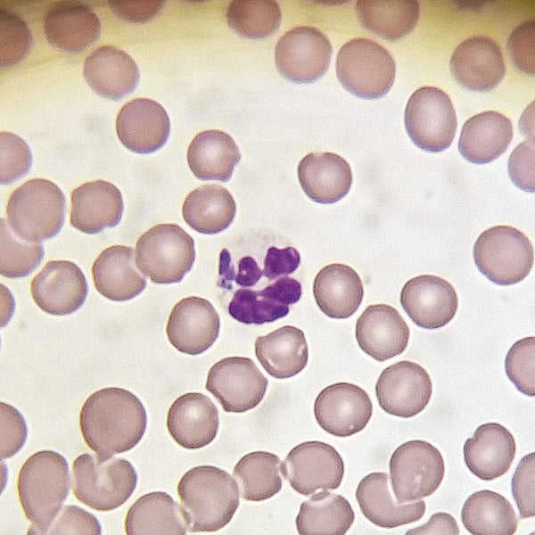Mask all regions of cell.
I'll return each mask as SVG.
<instances>
[{
	"label": "cell",
	"mask_w": 535,
	"mask_h": 535,
	"mask_svg": "<svg viewBox=\"0 0 535 535\" xmlns=\"http://www.w3.org/2000/svg\"><path fill=\"white\" fill-rule=\"evenodd\" d=\"M240 160L241 152L234 139L218 129L200 132L187 150L188 166L201 180L228 181Z\"/></svg>",
	"instance_id": "e575fe53"
},
{
	"label": "cell",
	"mask_w": 535,
	"mask_h": 535,
	"mask_svg": "<svg viewBox=\"0 0 535 535\" xmlns=\"http://www.w3.org/2000/svg\"><path fill=\"white\" fill-rule=\"evenodd\" d=\"M0 455L6 459L16 455L24 446L28 427L21 413L14 407L0 403Z\"/></svg>",
	"instance_id": "c3c4849f"
},
{
	"label": "cell",
	"mask_w": 535,
	"mask_h": 535,
	"mask_svg": "<svg viewBox=\"0 0 535 535\" xmlns=\"http://www.w3.org/2000/svg\"><path fill=\"white\" fill-rule=\"evenodd\" d=\"M281 472L295 491L309 496L319 490L337 489L344 474V463L331 445L305 441L288 453Z\"/></svg>",
	"instance_id": "4fadbf2b"
},
{
	"label": "cell",
	"mask_w": 535,
	"mask_h": 535,
	"mask_svg": "<svg viewBox=\"0 0 535 535\" xmlns=\"http://www.w3.org/2000/svg\"><path fill=\"white\" fill-rule=\"evenodd\" d=\"M237 268V272H235L231 262L226 266L221 278L223 288L230 290L232 281H235L236 284L242 287H251L255 285L262 276V270L251 256L243 257L239 260Z\"/></svg>",
	"instance_id": "db71d44e"
},
{
	"label": "cell",
	"mask_w": 535,
	"mask_h": 535,
	"mask_svg": "<svg viewBox=\"0 0 535 535\" xmlns=\"http://www.w3.org/2000/svg\"><path fill=\"white\" fill-rule=\"evenodd\" d=\"M102 527L96 517L74 505L63 506L40 535L86 534L100 535Z\"/></svg>",
	"instance_id": "bcb514c9"
},
{
	"label": "cell",
	"mask_w": 535,
	"mask_h": 535,
	"mask_svg": "<svg viewBox=\"0 0 535 535\" xmlns=\"http://www.w3.org/2000/svg\"><path fill=\"white\" fill-rule=\"evenodd\" d=\"M404 121L412 142L432 152L449 148L457 125L451 99L444 91L433 86L414 92L407 103Z\"/></svg>",
	"instance_id": "30bf717a"
},
{
	"label": "cell",
	"mask_w": 535,
	"mask_h": 535,
	"mask_svg": "<svg viewBox=\"0 0 535 535\" xmlns=\"http://www.w3.org/2000/svg\"><path fill=\"white\" fill-rule=\"evenodd\" d=\"M506 374L523 394L535 396V338H523L509 349L505 359Z\"/></svg>",
	"instance_id": "ee69618b"
},
{
	"label": "cell",
	"mask_w": 535,
	"mask_h": 535,
	"mask_svg": "<svg viewBox=\"0 0 535 535\" xmlns=\"http://www.w3.org/2000/svg\"><path fill=\"white\" fill-rule=\"evenodd\" d=\"M236 212L230 192L218 185H205L189 193L182 207L184 220L191 228L205 235L226 229Z\"/></svg>",
	"instance_id": "d590c367"
},
{
	"label": "cell",
	"mask_w": 535,
	"mask_h": 535,
	"mask_svg": "<svg viewBox=\"0 0 535 535\" xmlns=\"http://www.w3.org/2000/svg\"><path fill=\"white\" fill-rule=\"evenodd\" d=\"M356 12L366 29L394 42L416 28L420 7L416 0H358Z\"/></svg>",
	"instance_id": "8d00e7d4"
},
{
	"label": "cell",
	"mask_w": 535,
	"mask_h": 535,
	"mask_svg": "<svg viewBox=\"0 0 535 535\" xmlns=\"http://www.w3.org/2000/svg\"><path fill=\"white\" fill-rule=\"evenodd\" d=\"M33 35L25 21L16 12L0 11V66L20 63L33 46Z\"/></svg>",
	"instance_id": "7bdbcfd3"
},
{
	"label": "cell",
	"mask_w": 535,
	"mask_h": 535,
	"mask_svg": "<svg viewBox=\"0 0 535 535\" xmlns=\"http://www.w3.org/2000/svg\"><path fill=\"white\" fill-rule=\"evenodd\" d=\"M255 355L262 367L276 379L292 377L307 366L309 348L304 333L284 325L255 342Z\"/></svg>",
	"instance_id": "836d02e7"
},
{
	"label": "cell",
	"mask_w": 535,
	"mask_h": 535,
	"mask_svg": "<svg viewBox=\"0 0 535 535\" xmlns=\"http://www.w3.org/2000/svg\"><path fill=\"white\" fill-rule=\"evenodd\" d=\"M313 294L320 310L332 318H347L360 306L364 289L358 273L350 267L333 263L316 276Z\"/></svg>",
	"instance_id": "d6a6232c"
},
{
	"label": "cell",
	"mask_w": 535,
	"mask_h": 535,
	"mask_svg": "<svg viewBox=\"0 0 535 535\" xmlns=\"http://www.w3.org/2000/svg\"><path fill=\"white\" fill-rule=\"evenodd\" d=\"M461 521L473 535H513L518 525L511 503L489 490L468 497L461 510Z\"/></svg>",
	"instance_id": "74e56055"
},
{
	"label": "cell",
	"mask_w": 535,
	"mask_h": 535,
	"mask_svg": "<svg viewBox=\"0 0 535 535\" xmlns=\"http://www.w3.org/2000/svg\"><path fill=\"white\" fill-rule=\"evenodd\" d=\"M131 247L113 245L103 250L92 266L97 292L114 301L129 300L146 287V279L135 265Z\"/></svg>",
	"instance_id": "f546056e"
},
{
	"label": "cell",
	"mask_w": 535,
	"mask_h": 535,
	"mask_svg": "<svg viewBox=\"0 0 535 535\" xmlns=\"http://www.w3.org/2000/svg\"><path fill=\"white\" fill-rule=\"evenodd\" d=\"M84 77L100 96L120 100L136 89L140 71L134 59L125 51L103 45L86 58Z\"/></svg>",
	"instance_id": "83f0119b"
},
{
	"label": "cell",
	"mask_w": 535,
	"mask_h": 535,
	"mask_svg": "<svg viewBox=\"0 0 535 535\" xmlns=\"http://www.w3.org/2000/svg\"><path fill=\"white\" fill-rule=\"evenodd\" d=\"M66 199L61 188L45 178L17 187L6 205L7 222L21 239L41 242L54 237L65 222Z\"/></svg>",
	"instance_id": "5b68a950"
},
{
	"label": "cell",
	"mask_w": 535,
	"mask_h": 535,
	"mask_svg": "<svg viewBox=\"0 0 535 535\" xmlns=\"http://www.w3.org/2000/svg\"><path fill=\"white\" fill-rule=\"evenodd\" d=\"M332 45L314 27L300 26L285 32L278 40L275 62L278 72L294 83H311L328 70Z\"/></svg>",
	"instance_id": "8fae6325"
},
{
	"label": "cell",
	"mask_w": 535,
	"mask_h": 535,
	"mask_svg": "<svg viewBox=\"0 0 535 535\" xmlns=\"http://www.w3.org/2000/svg\"><path fill=\"white\" fill-rule=\"evenodd\" d=\"M516 452L514 436L503 425H480L463 447L469 471L482 481H492L507 473Z\"/></svg>",
	"instance_id": "4316f807"
},
{
	"label": "cell",
	"mask_w": 535,
	"mask_h": 535,
	"mask_svg": "<svg viewBox=\"0 0 535 535\" xmlns=\"http://www.w3.org/2000/svg\"><path fill=\"white\" fill-rule=\"evenodd\" d=\"M511 490L522 519L535 515V454L520 460L511 481Z\"/></svg>",
	"instance_id": "7dc6e473"
},
{
	"label": "cell",
	"mask_w": 535,
	"mask_h": 535,
	"mask_svg": "<svg viewBox=\"0 0 535 535\" xmlns=\"http://www.w3.org/2000/svg\"><path fill=\"white\" fill-rule=\"evenodd\" d=\"M194 259V241L177 224L156 225L136 242L137 268L154 284L181 282Z\"/></svg>",
	"instance_id": "52a82bcc"
},
{
	"label": "cell",
	"mask_w": 535,
	"mask_h": 535,
	"mask_svg": "<svg viewBox=\"0 0 535 535\" xmlns=\"http://www.w3.org/2000/svg\"><path fill=\"white\" fill-rule=\"evenodd\" d=\"M300 296V283L284 276L261 291L237 290L228 305V313L243 324L263 325L285 317L289 305L296 303Z\"/></svg>",
	"instance_id": "cb8c5ba5"
},
{
	"label": "cell",
	"mask_w": 535,
	"mask_h": 535,
	"mask_svg": "<svg viewBox=\"0 0 535 535\" xmlns=\"http://www.w3.org/2000/svg\"><path fill=\"white\" fill-rule=\"evenodd\" d=\"M177 494L191 532H211L225 527L239 506L236 481L212 465L187 471L177 485Z\"/></svg>",
	"instance_id": "7a4b0ae2"
},
{
	"label": "cell",
	"mask_w": 535,
	"mask_h": 535,
	"mask_svg": "<svg viewBox=\"0 0 535 535\" xmlns=\"http://www.w3.org/2000/svg\"><path fill=\"white\" fill-rule=\"evenodd\" d=\"M300 261V253L295 248L288 246L278 249L272 246L267 251L262 276L274 280L278 276L292 274L298 268Z\"/></svg>",
	"instance_id": "f5cc1de1"
},
{
	"label": "cell",
	"mask_w": 535,
	"mask_h": 535,
	"mask_svg": "<svg viewBox=\"0 0 535 535\" xmlns=\"http://www.w3.org/2000/svg\"><path fill=\"white\" fill-rule=\"evenodd\" d=\"M280 458L270 452L254 451L243 456L234 467L241 496L262 501L278 493L283 485Z\"/></svg>",
	"instance_id": "ab89813d"
},
{
	"label": "cell",
	"mask_w": 535,
	"mask_h": 535,
	"mask_svg": "<svg viewBox=\"0 0 535 535\" xmlns=\"http://www.w3.org/2000/svg\"><path fill=\"white\" fill-rule=\"evenodd\" d=\"M86 445L96 454L111 456L132 449L143 438L147 414L131 391L107 387L92 393L79 413Z\"/></svg>",
	"instance_id": "6da1fadb"
},
{
	"label": "cell",
	"mask_w": 535,
	"mask_h": 535,
	"mask_svg": "<svg viewBox=\"0 0 535 535\" xmlns=\"http://www.w3.org/2000/svg\"><path fill=\"white\" fill-rule=\"evenodd\" d=\"M534 21L518 25L510 34L506 49L514 65L523 73L533 76L535 73Z\"/></svg>",
	"instance_id": "681fc988"
},
{
	"label": "cell",
	"mask_w": 535,
	"mask_h": 535,
	"mask_svg": "<svg viewBox=\"0 0 535 535\" xmlns=\"http://www.w3.org/2000/svg\"><path fill=\"white\" fill-rule=\"evenodd\" d=\"M508 174L520 189L533 193L534 185V139L522 142L512 152L508 160Z\"/></svg>",
	"instance_id": "f907efd6"
},
{
	"label": "cell",
	"mask_w": 535,
	"mask_h": 535,
	"mask_svg": "<svg viewBox=\"0 0 535 535\" xmlns=\"http://www.w3.org/2000/svg\"><path fill=\"white\" fill-rule=\"evenodd\" d=\"M473 259L479 271L498 285L523 280L534 263L533 246L520 230L496 226L483 231L473 246Z\"/></svg>",
	"instance_id": "ba28073f"
},
{
	"label": "cell",
	"mask_w": 535,
	"mask_h": 535,
	"mask_svg": "<svg viewBox=\"0 0 535 535\" xmlns=\"http://www.w3.org/2000/svg\"><path fill=\"white\" fill-rule=\"evenodd\" d=\"M407 535H457L459 528L456 519L448 513L438 512L431 516L429 521L419 527L411 529L406 533Z\"/></svg>",
	"instance_id": "11a10c76"
},
{
	"label": "cell",
	"mask_w": 535,
	"mask_h": 535,
	"mask_svg": "<svg viewBox=\"0 0 535 535\" xmlns=\"http://www.w3.org/2000/svg\"><path fill=\"white\" fill-rule=\"evenodd\" d=\"M70 486L69 465L60 453L40 450L25 461L17 490L23 512L32 523L29 535H39L50 524L67 498Z\"/></svg>",
	"instance_id": "3957f363"
},
{
	"label": "cell",
	"mask_w": 535,
	"mask_h": 535,
	"mask_svg": "<svg viewBox=\"0 0 535 535\" xmlns=\"http://www.w3.org/2000/svg\"><path fill=\"white\" fill-rule=\"evenodd\" d=\"M136 484V471L124 457L85 453L72 463L73 494L95 510L118 508L130 498Z\"/></svg>",
	"instance_id": "277c9868"
},
{
	"label": "cell",
	"mask_w": 535,
	"mask_h": 535,
	"mask_svg": "<svg viewBox=\"0 0 535 535\" xmlns=\"http://www.w3.org/2000/svg\"><path fill=\"white\" fill-rule=\"evenodd\" d=\"M189 524L182 506L164 491L139 498L125 519L128 535H185Z\"/></svg>",
	"instance_id": "1f68e13d"
},
{
	"label": "cell",
	"mask_w": 535,
	"mask_h": 535,
	"mask_svg": "<svg viewBox=\"0 0 535 535\" xmlns=\"http://www.w3.org/2000/svg\"><path fill=\"white\" fill-rule=\"evenodd\" d=\"M112 12L128 22L144 23L153 19L164 6L163 0H111Z\"/></svg>",
	"instance_id": "816d5d0a"
},
{
	"label": "cell",
	"mask_w": 535,
	"mask_h": 535,
	"mask_svg": "<svg viewBox=\"0 0 535 535\" xmlns=\"http://www.w3.org/2000/svg\"><path fill=\"white\" fill-rule=\"evenodd\" d=\"M268 384V379L253 360L229 357L210 367L205 387L226 412L243 413L260 403Z\"/></svg>",
	"instance_id": "7c38bea8"
},
{
	"label": "cell",
	"mask_w": 535,
	"mask_h": 535,
	"mask_svg": "<svg viewBox=\"0 0 535 535\" xmlns=\"http://www.w3.org/2000/svg\"><path fill=\"white\" fill-rule=\"evenodd\" d=\"M400 303L417 326L431 330L451 321L457 310L458 298L452 284L445 279L420 275L404 284Z\"/></svg>",
	"instance_id": "e0dca14e"
},
{
	"label": "cell",
	"mask_w": 535,
	"mask_h": 535,
	"mask_svg": "<svg viewBox=\"0 0 535 535\" xmlns=\"http://www.w3.org/2000/svg\"><path fill=\"white\" fill-rule=\"evenodd\" d=\"M70 225L82 233L94 235L115 227L121 220L124 203L113 184L96 180L75 188L70 194Z\"/></svg>",
	"instance_id": "603a6c76"
},
{
	"label": "cell",
	"mask_w": 535,
	"mask_h": 535,
	"mask_svg": "<svg viewBox=\"0 0 535 535\" xmlns=\"http://www.w3.org/2000/svg\"><path fill=\"white\" fill-rule=\"evenodd\" d=\"M47 41L68 53H78L95 43L101 34V21L88 5L62 1L48 10L44 21Z\"/></svg>",
	"instance_id": "484cf974"
},
{
	"label": "cell",
	"mask_w": 535,
	"mask_h": 535,
	"mask_svg": "<svg viewBox=\"0 0 535 535\" xmlns=\"http://www.w3.org/2000/svg\"><path fill=\"white\" fill-rule=\"evenodd\" d=\"M298 178L304 193L314 202L332 204L342 199L352 184L349 163L333 152H312L299 163Z\"/></svg>",
	"instance_id": "f1b7e54d"
},
{
	"label": "cell",
	"mask_w": 535,
	"mask_h": 535,
	"mask_svg": "<svg viewBox=\"0 0 535 535\" xmlns=\"http://www.w3.org/2000/svg\"><path fill=\"white\" fill-rule=\"evenodd\" d=\"M373 405L368 394L350 383H337L323 389L314 404L319 426L336 437H349L369 422Z\"/></svg>",
	"instance_id": "9a60e30c"
},
{
	"label": "cell",
	"mask_w": 535,
	"mask_h": 535,
	"mask_svg": "<svg viewBox=\"0 0 535 535\" xmlns=\"http://www.w3.org/2000/svg\"><path fill=\"white\" fill-rule=\"evenodd\" d=\"M30 292L43 311L65 316L84 304L88 286L78 265L69 260H51L32 279Z\"/></svg>",
	"instance_id": "2e32d148"
},
{
	"label": "cell",
	"mask_w": 535,
	"mask_h": 535,
	"mask_svg": "<svg viewBox=\"0 0 535 535\" xmlns=\"http://www.w3.org/2000/svg\"><path fill=\"white\" fill-rule=\"evenodd\" d=\"M0 274L9 278L30 275L42 262L45 255L41 242H28L17 236L7 219L1 218Z\"/></svg>",
	"instance_id": "b9f144b4"
},
{
	"label": "cell",
	"mask_w": 535,
	"mask_h": 535,
	"mask_svg": "<svg viewBox=\"0 0 535 535\" xmlns=\"http://www.w3.org/2000/svg\"><path fill=\"white\" fill-rule=\"evenodd\" d=\"M32 164V153L19 136L0 132V182L9 185L25 176Z\"/></svg>",
	"instance_id": "f6af8a7d"
},
{
	"label": "cell",
	"mask_w": 535,
	"mask_h": 535,
	"mask_svg": "<svg viewBox=\"0 0 535 535\" xmlns=\"http://www.w3.org/2000/svg\"><path fill=\"white\" fill-rule=\"evenodd\" d=\"M391 485L398 502H413L433 494L445 473L443 457L431 443L413 440L399 446L390 464Z\"/></svg>",
	"instance_id": "9c48e42d"
},
{
	"label": "cell",
	"mask_w": 535,
	"mask_h": 535,
	"mask_svg": "<svg viewBox=\"0 0 535 535\" xmlns=\"http://www.w3.org/2000/svg\"><path fill=\"white\" fill-rule=\"evenodd\" d=\"M220 320L206 299L192 296L182 299L172 309L166 333L169 342L180 352L199 355L218 339Z\"/></svg>",
	"instance_id": "ac0fdd59"
},
{
	"label": "cell",
	"mask_w": 535,
	"mask_h": 535,
	"mask_svg": "<svg viewBox=\"0 0 535 535\" xmlns=\"http://www.w3.org/2000/svg\"><path fill=\"white\" fill-rule=\"evenodd\" d=\"M409 328L393 307L368 306L356 322V340L360 349L377 361H385L404 352Z\"/></svg>",
	"instance_id": "44dd1931"
},
{
	"label": "cell",
	"mask_w": 535,
	"mask_h": 535,
	"mask_svg": "<svg viewBox=\"0 0 535 535\" xmlns=\"http://www.w3.org/2000/svg\"><path fill=\"white\" fill-rule=\"evenodd\" d=\"M450 70L465 88L487 92L502 81L506 65L498 43L490 37L476 36L465 39L455 49Z\"/></svg>",
	"instance_id": "d6986e66"
},
{
	"label": "cell",
	"mask_w": 535,
	"mask_h": 535,
	"mask_svg": "<svg viewBox=\"0 0 535 535\" xmlns=\"http://www.w3.org/2000/svg\"><path fill=\"white\" fill-rule=\"evenodd\" d=\"M229 27L251 39L273 34L282 21L281 8L274 0H234L226 9Z\"/></svg>",
	"instance_id": "60d3db41"
},
{
	"label": "cell",
	"mask_w": 535,
	"mask_h": 535,
	"mask_svg": "<svg viewBox=\"0 0 535 535\" xmlns=\"http://www.w3.org/2000/svg\"><path fill=\"white\" fill-rule=\"evenodd\" d=\"M116 129L121 144L141 154L152 153L167 142L170 121L165 109L149 98H136L119 111Z\"/></svg>",
	"instance_id": "ffe728a7"
},
{
	"label": "cell",
	"mask_w": 535,
	"mask_h": 535,
	"mask_svg": "<svg viewBox=\"0 0 535 535\" xmlns=\"http://www.w3.org/2000/svg\"><path fill=\"white\" fill-rule=\"evenodd\" d=\"M376 399L386 413L410 418L428 405L432 383L427 371L416 362L403 360L384 368L375 385Z\"/></svg>",
	"instance_id": "5bb4252c"
},
{
	"label": "cell",
	"mask_w": 535,
	"mask_h": 535,
	"mask_svg": "<svg viewBox=\"0 0 535 535\" xmlns=\"http://www.w3.org/2000/svg\"><path fill=\"white\" fill-rule=\"evenodd\" d=\"M336 74L342 86L363 99L385 95L393 85L396 63L390 52L377 42L354 38L336 56Z\"/></svg>",
	"instance_id": "8992f818"
},
{
	"label": "cell",
	"mask_w": 535,
	"mask_h": 535,
	"mask_svg": "<svg viewBox=\"0 0 535 535\" xmlns=\"http://www.w3.org/2000/svg\"><path fill=\"white\" fill-rule=\"evenodd\" d=\"M389 476L372 473L356 490V499L364 516L376 526L391 529L420 520L425 512L423 500L399 503L393 498Z\"/></svg>",
	"instance_id": "d4e9b609"
},
{
	"label": "cell",
	"mask_w": 535,
	"mask_h": 535,
	"mask_svg": "<svg viewBox=\"0 0 535 535\" xmlns=\"http://www.w3.org/2000/svg\"><path fill=\"white\" fill-rule=\"evenodd\" d=\"M218 410L209 397L188 392L178 397L167 415V428L174 440L187 449L209 445L218 430Z\"/></svg>",
	"instance_id": "7402d4cb"
},
{
	"label": "cell",
	"mask_w": 535,
	"mask_h": 535,
	"mask_svg": "<svg viewBox=\"0 0 535 535\" xmlns=\"http://www.w3.org/2000/svg\"><path fill=\"white\" fill-rule=\"evenodd\" d=\"M513 138L511 120L487 111L470 118L462 128L458 141L461 155L474 164H485L505 152Z\"/></svg>",
	"instance_id": "4dcf8cb0"
},
{
	"label": "cell",
	"mask_w": 535,
	"mask_h": 535,
	"mask_svg": "<svg viewBox=\"0 0 535 535\" xmlns=\"http://www.w3.org/2000/svg\"><path fill=\"white\" fill-rule=\"evenodd\" d=\"M354 519L353 509L345 498L324 490L301 503L296 528L300 535H344Z\"/></svg>",
	"instance_id": "f35d334b"
}]
</instances>
